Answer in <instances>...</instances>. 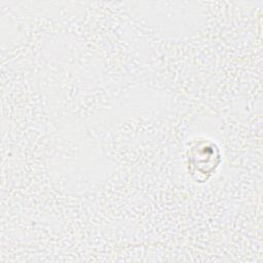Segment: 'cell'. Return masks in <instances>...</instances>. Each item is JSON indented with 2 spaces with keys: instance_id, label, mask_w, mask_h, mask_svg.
<instances>
[{
  "instance_id": "6da1fadb",
  "label": "cell",
  "mask_w": 263,
  "mask_h": 263,
  "mask_svg": "<svg viewBox=\"0 0 263 263\" xmlns=\"http://www.w3.org/2000/svg\"><path fill=\"white\" fill-rule=\"evenodd\" d=\"M185 159L187 171L196 182L208 181L222 161L220 148L206 138H196L190 141L186 148Z\"/></svg>"
}]
</instances>
